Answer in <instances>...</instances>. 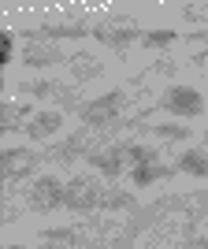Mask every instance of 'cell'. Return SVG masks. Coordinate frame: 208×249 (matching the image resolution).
<instances>
[{"mask_svg":"<svg viewBox=\"0 0 208 249\" xmlns=\"http://www.w3.org/2000/svg\"><path fill=\"white\" fill-rule=\"evenodd\" d=\"M123 104H126V93L123 89H112V93H101L93 101L78 104V115H82V123L89 130H112L119 112H123Z\"/></svg>","mask_w":208,"mask_h":249,"instance_id":"6da1fadb","label":"cell"},{"mask_svg":"<svg viewBox=\"0 0 208 249\" xmlns=\"http://www.w3.org/2000/svg\"><path fill=\"white\" fill-rule=\"evenodd\" d=\"M171 171H178V167H164L160 156H156V149L141 145V142H130V182H134L138 190H145V186H153V182H160V178H167Z\"/></svg>","mask_w":208,"mask_h":249,"instance_id":"7a4b0ae2","label":"cell"},{"mask_svg":"<svg viewBox=\"0 0 208 249\" xmlns=\"http://www.w3.org/2000/svg\"><path fill=\"white\" fill-rule=\"evenodd\" d=\"M41 164V153H34L26 145H8L0 153V178H4V186H15V182H26V178L37 171Z\"/></svg>","mask_w":208,"mask_h":249,"instance_id":"3957f363","label":"cell"},{"mask_svg":"<svg viewBox=\"0 0 208 249\" xmlns=\"http://www.w3.org/2000/svg\"><path fill=\"white\" fill-rule=\"evenodd\" d=\"M63 208L71 212H93V208H104V186L93 175H74L67 182V201Z\"/></svg>","mask_w":208,"mask_h":249,"instance_id":"277c9868","label":"cell"},{"mask_svg":"<svg viewBox=\"0 0 208 249\" xmlns=\"http://www.w3.org/2000/svg\"><path fill=\"white\" fill-rule=\"evenodd\" d=\"M89 167H97L104 178H119L123 171H130V142H112L89 153Z\"/></svg>","mask_w":208,"mask_h":249,"instance_id":"5b68a950","label":"cell"},{"mask_svg":"<svg viewBox=\"0 0 208 249\" xmlns=\"http://www.w3.org/2000/svg\"><path fill=\"white\" fill-rule=\"evenodd\" d=\"M160 108H164L167 115L190 119V115L205 112V97H201V89H193V86H171V89H164V97H160Z\"/></svg>","mask_w":208,"mask_h":249,"instance_id":"8992f818","label":"cell"},{"mask_svg":"<svg viewBox=\"0 0 208 249\" xmlns=\"http://www.w3.org/2000/svg\"><path fill=\"white\" fill-rule=\"evenodd\" d=\"M67 201V182H60L56 175H37L30 186V208L34 212H56Z\"/></svg>","mask_w":208,"mask_h":249,"instance_id":"52a82bcc","label":"cell"},{"mask_svg":"<svg viewBox=\"0 0 208 249\" xmlns=\"http://www.w3.org/2000/svg\"><path fill=\"white\" fill-rule=\"evenodd\" d=\"M141 34H145V30H138L134 22H126V19H119V26H115V22L93 26V37H97V41H101V45H108V49H119V52H123L126 45L141 41Z\"/></svg>","mask_w":208,"mask_h":249,"instance_id":"ba28073f","label":"cell"},{"mask_svg":"<svg viewBox=\"0 0 208 249\" xmlns=\"http://www.w3.org/2000/svg\"><path fill=\"white\" fill-rule=\"evenodd\" d=\"M60 126H63V112H56V108H37V112L30 115V123H26V130H22V134L45 142V138H52Z\"/></svg>","mask_w":208,"mask_h":249,"instance_id":"9c48e42d","label":"cell"},{"mask_svg":"<svg viewBox=\"0 0 208 249\" xmlns=\"http://www.w3.org/2000/svg\"><path fill=\"white\" fill-rule=\"evenodd\" d=\"M34 112H37V108H30V104L4 101V108H0V130H4V134L26 130V123H30V115H34Z\"/></svg>","mask_w":208,"mask_h":249,"instance_id":"30bf717a","label":"cell"},{"mask_svg":"<svg viewBox=\"0 0 208 249\" xmlns=\"http://www.w3.org/2000/svg\"><path fill=\"white\" fill-rule=\"evenodd\" d=\"M22 93H34V97H49V101L63 104V108H74L78 93L74 86H60V82H34V86H22Z\"/></svg>","mask_w":208,"mask_h":249,"instance_id":"8fae6325","label":"cell"},{"mask_svg":"<svg viewBox=\"0 0 208 249\" xmlns=\"http://www.w3.org/2000/svg\"><path fill=\"white\" fill-rule=\"evenodd\" d=\"M67 56H63L56 45H30V49L22 52V63L26 67H56V63H63Z\"/></svg>","mask_w":208,"mask_h":249,"instance_id":"7c38bea8","label":"cell"},{"mask_svg":"<svg viewBox=\"0 0 208 249\" xmlns=\"http://www.w3.org/2000/svg\"><path fill=\"white\" fill-rule=\"evenodd\" d=\"M86 149H89V134H86V130H78V134H71L63 145H52L49 156H52V160H67V164H71V160L86 156Z\"/></svg>","mask_w":208,"mask_h":249,"instance_id":"4fadbf2b","label":"cell"},{"mask_svg":"<svg viewBox=\"0 0 208 249\" xmlns=\"http://www.w3.org/2000/svg\"><path fill=\"white\" fill-rule=\"evenodd\" d=\"M178 171H186V175H197V178H205L208 175V153L205 149H186V153L178 156Z\"/></svg>","mask_w":208,"mask_h":249,"instance_id":"5bb4252c","label":"cell"},{"mask_svg":"<svg viewBox=\"0 0 208 249\" xmlns=\"http://www.w3.org/2000/svg\"><path fill=\"white\" fill-rule=\"evenodd\" d=\"M67 67H71L74 71V78H78V82H89V78H97V74H101V60H93V56H71V60H67Z\"/></svg>","mask_w":208,"mask_h":249,"instance_id":"9a60e30c","label":"cell"},{"mask_svg":"<svg viewBox=\"0 0 208 249\" xmlns=\"http://www.w3.org/2000/svg\"><path fill=\"white\" fill-rule=\"evenodd\" d=\"M45 242H52V246H78V242H86L78 231H71V227H45Z\"/></svg>","mask_w":208,"mask_h":249,"instance_id":"2e32d148","label":"cell"},{"mask_svg":"<svg viewBox=\"0 0 208 249\" xmlns=\"http://www.w3.org/2000/svg\"><path fill=\"white\" fill-rule=\"evenodd\" d=\"M141 45L145 49H167V45H175V30H145Z\"/></svg>","mask_w":208,"mask_h":249,"instance_id":"e0dca14e","label":"cell"},{"mask_svg":"<svg viewBox=\"0 0 208 249\" xmlns=\"http://www.w3.org/2000/svg\"><path fill=\"white\" fill-rule=\"evenodd\" d=\"M104 208L115 212V208H134V197L126 190H104Z\"/></svg>","mask_w":208,"mask_h":249,"instance_id":"ac0fdd59","label":"cell"},{"mask_svg":"<svg viewBox=\"0 0 208 249\" xmlns=\"http://www.w3.org/2000/svg\"><path fill=\"white\" fill-rule=\"evenodd\" d=\"M153 134L164 138V142H186L190 130H186V126H178V123H164V126H153Z\"/></svg>","mask_w":208,"mask_h":249,"instance_id":"d6986e66","label":"cell"},{"mask_svg":"<svg viewBox=\"0 0 208 249\" xmlns=\"http://www.w3.org/2000/svg\"><path fill=\"white\" fill-rule=\"evenodd\" d=\"M11 56H15V30H0V67H8Z\"/></svg>","mask_w":208,"mask_h":249,"instance_id":"ffe728a7","label":"cell"},{"mask_svg":"<svg viewBox=\"0 0 208 249\" xmlns=\"http://www.w3.org/2000/svg\"><path fill=\"white\" fill-rule=\"evenodd\" d=\"M182 11H186V15H193V19H208V4H205V8H201V4H186V8H182Z\"/></svg>","mask_w":208,"mask_h":249,"instance_id":"44dd1931","label":"cell"},{"mask_svg":"<svg viewBox=\"0 0 208 249\" xmlns=\"http://www.w3.org/2000/svg\"><path fill=\"white\" fill-rule=\"evenodd\" d=\"M37 249H67V246H52V242H45V246H37Z\"/></svg>","mask_w":208,"mask_h":249,"instance_id":"7402d4cb","label":"cell"},{"mask_svg":"<svg viewBox=\"0 0 208 249\" xmlns=\"http://www.w3.org/2000/svg\"><path fill=\"white\" fill-rule=\"evenodd\" d=\"M197 249H208V238H205V242H201V246H197Z\"/></svg>","mask_w":208,"mask_h":249,"instance_id":"603a6c76","label":"cell"},{"mask_svg":"<svg viewBox=\"0 0 208 249\" xmlns=\"http://www.w3.org/2000/svg\"><path fill=\"white\" fill-rule=\"evenodd\" d=\"M4 249H22V246H4Z\"/></svg>","mask_w":208,"mask_h":249,"instance_id":"cb8c5ba5","label":"cell"}]
</instances>
